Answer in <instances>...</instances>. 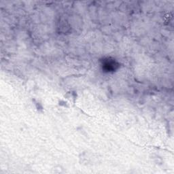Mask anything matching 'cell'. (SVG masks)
<instances>
[{
  "label": "cell",
  "instance_id": "6da1fadb",
  "mask_svg": "<svg viewBox=\"0 0 174 174\" xmlns=\"http://www.w3.org/2000/svg\"><path fill=\"white\" fill-rule=\"evenodd\" d=\"M116 63L114 61L107 60L104 63V67H106L107 71H113L116 68Z\"/></svg>",
  "mask_w": 174,
  "mask_h": 174
}]
</instances>
